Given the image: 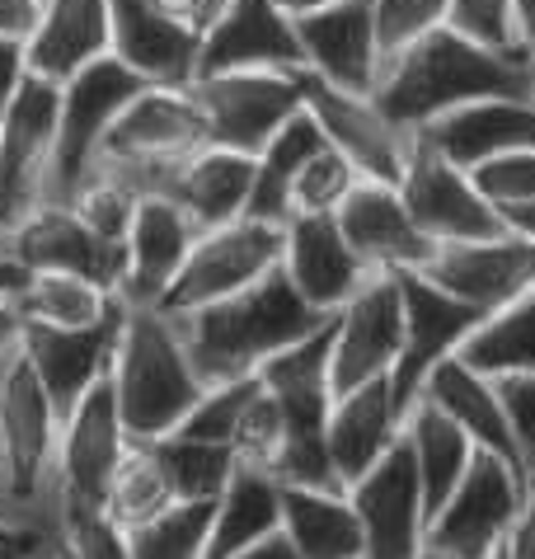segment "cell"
<instances>
[{"label":"cell","mask_w":535,"mask_h":559,"mask_svg":"<svg viewBox=\"0 0 535 559\" xmlns=\"http://www.w3.org/2000/svg\"><path fill=\"white\" fill-rule=\"evenodd\" d=\"M498 95L535 99V67L526 61V52L489 48V43L469 38L451 24H442L437 34L390 61L371 90L385 118H395L404 132H423L451 108Z\"/></svg>","instance_id":"obj_1"},{"label":"cell","mask_w":535,"mask_h":559,"mask_svg":"<svg viewBox=\"0 0 535 559\" xmlns=\"http://www.w3.org/2000/svg\"><path fill=\"white\" fill-rule=\"evenodd\" d=\"M169 320H175L202 385L254 377L273 353L292 348L296 338H306L320 330V324H329V316H320V310L287 283L282 269H273L263 283L235 292L226 301L188 310V316H169Z\"/></svg>","instance_id":"obj_2"},{"label":"cell","mask_w":535,"mask_h":559,"mask_svg":"<svg viewBox=\"0 0 535 559\" xmlns=\"http://www.w3.org/2000/svg\"><path fill=\"white\" fill-rule=\"evenodd\" d=\"M108 381H114L118 414L132 442L169 438L207 391L175 320L155 306H128Z\"/></svg>","instance_id":"obj_3"},{"label":"cell","mask_w":535,"mask_h":559,"mask_svg":"<svg viewBox=\"0 0 535 559\" xmlns=\"http://www.w3.org/2000/svg\"><path fill=\"white\" fill-rule=\"evenodd\" d=\"M202 146H212L207 118L188 85H146L122 108L118 122L108 128L99 160V175L122 179L141 198L169 193V179L179 175L183 160H193Z\"/></svg>","instance_id":"obj_4"},{"label":"cell","mask_w":535,"mask_h":559,"mask_svg":"<svg viewBox=\"0 0 535 559\" xmlns=\"http://www.w3.org/2000/svg\"><path fill=\"white\" fill-rule=\"evenodd\" d=\"M531 489L535 479L512 471L502 456L475 452L465 479L442 503V512L428 522L423 550H442L451 559H494L502 550V540L512 536L516 518L526 512Z\"/></svg>","instance_id":"obj_5"},{"label":"cell","mask_w":535,"mask_h":559,"mask_svg":"<svg viewBox=\"0 0 535 559\" xmlns=\"http://www.w3.org/2000/svg\"><path fill=\"white\" fill-rule=\"evenodd\" d=\"M282 245H287V230L273 222H259V216H240V222L202 230L155 310L188 316V310L216 306L235 297V292L263 283L273 269H282Z\"/></svg>","instance_id":"obj_6"},{"label":"cell","mask_w":535,"mask_h":559,"mask_svg":"<svg viewBox=\"0 0 535 559\" xmlns=\"http://www.w3.org/2000/svg\"><path fill=\"white\" fill-rule=\"evenodd\" d=\"M141 90H146V81L122 67L114 52L90 61L85 71H75L71 81L61 85L57 165H52V193H47V203H71V193L94 175V160H99L108 128H114L118 114Z\"/></svg>","instance_id":"obj_7"},{"label":"cell","mask_w":535,"mask_h":559,"mask_svg":"<svg viewBox=\"0 0 535 559\" xmlns=\"http://www.w3.org/2000/svg\"><path fill=\"white\" fill-rule=\"evenodd\" d=\"M193 99L207 118L212 146L259 155L292 114L306 108L301 71H216L198 75Z\"/></svg>","instance_id":"obj_8"},{"label":"cell","mask_w":535,"mask_h":559,"mask_svg":"<svg viewBox=\"0 0 535 559\" xmlns=\"http://www.w3.org/2000/svg\"><path fill=\"white\" fill-rule=\"evenodd\" d=\"M400 198L414 212V222L428 230L437 245H461V240H494L508 236L498 207L475 189L469 169L447 160L428 136L414 132L404 175H400Z\"/></svg>","instance_id":"obj_9"},{"label":"cell","mask_w":535,"mask_h":559,"mask_svg":"<svg viewBox=\"0 0 535 559\" xmlns=\"http://www.w3.org/2000/svg\"><path fill=\"white\" fill-rule=\"evenodd\" d=\"M395 277L404 297V348L395 357V367H390V395H395L400 414H408L418 405L437 362L461 353V344L479 330L484 316L437 283H428L423 273H395Z\"/></svg>","instance_id":"obj_10"},{"label":"cell","mask_w":535,"mask_h":559,"mask_svg":"<svg viewBox=\"0 0 535 559\" xmlns=\"http://www.w3.org/2000/svg\"><path fill=\"white\" fill-rule=\"evenodd\" d=\"M132 447L128 424L118 414L114 381H94L75 405L61 414L57 432V499L104 508L108 479H114L122 452Z\"/></svg>","instance_id":"obj_11"},{"label":"cell","mask_w":535,"mask_h":559,"mask_svg":"<svg viewBox=\"0 0 535 559\" xmlns=\"http://www.w3.org/2000/svg\"><path fill=\"white\" fill-rule=\"evenodd\" d=\"M57 118H61V85L43 81L28 71L24 85L0 114V142H5V169H10V198H5V230L28 216L52 193V165H57Z\"/></svg>","instance_id":"obj_12"},{"label":"cell","mask_w":535,"mask_h":559,"mask_svg":"<svg viewBox=\"0 0 535 559\" xmlns=\"http://www.w3.org/2000/svg\"><path fill=\"white\" fill-rule=\"evenodd\" d=\"M301 95L310 118L320 122L324 142L338 155H348L353 169L361 179H381V183H400L414 132H404L395 118H385V108L371 95H353L320 81V75L301 71Z\"/></svg>","instance_id":"obj_13"},{"label":"cell","mask_w":535,"mask_h":559,"mask_svg":"<svg viewBox=\"0 0 535 559\" xmlns=\"http://www.w3.org/2000/svg\"><path fill=\"white\" fill-rule=\"evenodd\" d=\"M357 508L367 559H418L428 540V508H423V485L414 447L400 432V442L371 465L367 475L348 489Z\"/></svg>","instance_id":"obj_14"},{"label":"cell","mask_w":535,"mask_h":559,"mask_svg":"<svg viewBox=\"0 0 535 559\" xmlns=\"http://www.w3.org/2000/svg\"><path fill=\"white\" fill-rule=\"evenodd\" d=\"M0 254H10L28 273H75L108 292L122 287V269H128V245L99 240L67 203H38L20 216L0 240Z\"/></svg>","instance_id":"obj_15"},{"label":"cell","mask_w":535,"mask_h":559,"mask_svg":"<svg viewBox=\"0 0 535 559\" xmlns=\"http://www.w3.org/2000/svg\"><path fill=\"white\" fill-rule=\"evenodd\" d=\"M400 348H404L400 277L376 273L371 283L334 316V353H329V381H334V395L390 377Z\"/></svg>","instance_id":"obj_16"},{"label":"cell","mask_w":535,"mask_h":559,"mask_svg":"<svg viewBox=\"0 0 535 559\" xmlns=\"http://www.w3.org/2000/svg\"><path fill=\"white\" fill-rule=\"evenodd\" d=\"M334 216L371 273H423L437 254V240L404 207L400 183L357 179V189L343 198Z\"/></svg>","instance_id":"obj_17"},{"label":"cell","mask_w":535,"mask_h":559,"mask_svg":"<svg viewBox=\"0 0 535 559\" xmlns=\"http://www.w3.org/2000/svg\"><path fill=\"white\" fill-rule=\"evenodd\" d=\"M216 71H306L296 20L277 0H230L198 48V75Z\"/></svg>","instance_id":"obj_18"},{"label":"cell","mask_w":535,"mask_h":559,"mask_svg":"<svg viewBox=\"0 0 535 559\" xmlns=\"http://www.w3.org/2000/svg\"><path fill=\"white\" fill-rule=\"evenodd\" d=\"M423 277L461 297L465 306H475L479 316H494L535 287V245L516 236L437 245Z\"/></svg>","instance_id":"obj_19"},{"label":"cell","mask_w":535,"mask_h":559,"mask_svg":"<svg viewBox=\"0 0 535 559\" xmlns=\"http://www.w3.org/2000/svg\"><path fill=\"white\" fill-rule=\"evenodd\" d=\"M114 57L146 85H193L202 34L165 0H108Z\"/></svg>","instance_id":"obj_20"},{"label":"cell","mask_w":535,"mask_h":559,"mask_svg":"<svg viewBox=\"0 0 535 559\" xmlns=\"http://www.w3.org/2000/svg\"><path fill=\"white\" fill-rule=\"evenodd\" d=\"M282 230H287L282 273L320 316H338L376 277L343 236L338 216H292Z\"/></svg>","instance_id":"obj_21"},{"label":"cell","mask_w":535,"mask_h":559,"mask_svg":"<svg viewBox=\"0 0 535 559\" xmlns=\"http://www.w3.org/2000/svg\"><path fill=\"white\" fill-rule=\"evenodd\" d=\"M306 71L320 81L371 95L381 81V43H376V14L371 0H334L296 20Z\"/></svg>","instance_id":"obj_22"},{"label":"cell","mask_w":535,"mask_h":559,"mask_svg":"<svg viewBox=\"0 0 535 559\" xmlns=\"http://www.w3.org/2000/svg\"><path fill=\"white\" fill-rule=\"evenodd\" d=\"M122 316H128V301H122L114 316H104L99 324H85V330H43V324H24V344H20L24 362L34 367V377L43 381V391L52 400L57 414H67L94 381H104L108 371H114Z\"/></svg>","instance_id":"obj_23"},{"label":"cell","mask_w":535,"mask_h":559,"mask_svg":"<svg viewBox=\"0 0 535 559\" xmlns=\"http://www.w3.org/2000/svg\"><path fill=\"white\" fill-rule=\"evenodd\" d=\"M198 236L202 230L175 198H160V193L141 198L128 230V269H122L118 297L128 306H160Z\"/></svg>","instance_id":"obj_24"},{"label":"cell","mask_w":535,"mask_h":559,"mask_svg":"<svg viewBox=\"0 0 535 559\" xmlns=\"http://www.w3.org/2000/svg\"><path fill=\"white\" fill-rule=\"evenodd\" d=\"M423 136L461 169H475L512 151H535V99L498 95V99L461 104L437 122H428Z\"/></svg>","instance_id":"obj_25"},{"label":"cell","mask_w":535,"mask_h":559,"mask_svg":"<svg viewBox=\"0 0 535 559\" xmlns=\"http://www.w3.org/2000/svg\"><path fill=\"white\" fill-rule=\"evenodd\" d=\"M400 432H404V414L395 405V395H390V377L334 395L324 442H329V461H334L338 485L353 489L400 442Z\"/></svg>","instance_id":"obj_26"},{"label":"cell","mask_w":535,"mask_h":559,"mask_svg":"<svg viewBox=\"0 0 535 559\" xmlns=\"http://www.w3.org/2000/svg\"><path fill=\"white\" fill-rule=\"evenodd\" d=\"M28 71L67 85L75 71L114 52L108 0H43L38 28L28 34Z\"/></svg>","instance_id":"obj_27"},{"label":"cell","mask_w":535,"mask_h":559,"mask_svg":"<svg viewBox=\"0 0 535 559\" xmlns=\"http://www.w3.org/2000/svg\"><path fill=\"white\" fill-rule=\"evenodd\" d=\"M175 203L193 216L198 230H216L226 222L249 216V198H254V155L226 151V146H202L193 160L179 165V175L169 179Z\"/></svg>","instance_id":"obj_28"},{"label":"cell","mask_w":535,"mask_h":559,"mask_svg":"<svg viewBox=\"0 0 535 559\" xmlns=\"http://www.w3.org/2000/svg\"><path fill=\"white\" fill-rule=\"evenodd\" d=\"M423 395H428L442 414H451L479 452L502 456L512 471H522L531 479L522 452H516L512 428H508V414H502V400L494 391V377H479V371L465 367L461 357H447V362H437L428 385H423Z\"/></svg>","instance_id":"obj_29"},{"label":"cell","mask_w":535,"mask_h":559,"mask_svg":"<svg viewBox=\"0 0 535 559\" xmlns=\"http://www.w3.org/2000/svg\"><path fill=\"white\" fill-rule=\"evenodd\" d=\"M282 536L301 559H367V540H361L348 489L282 485Z\"/></svg>","instance_id":"obj_30"},{"label":"cell","mask_w":535,"mask_h":559,"mask_svg":"<svg viewBox=\"0 0 535 559\" xmlns=\"http://www.w3.org/2000/svg\"><path fill=\"white\" fill-rule=\"evenodd\" d=\"M404 438L414 447V465H418V485H423V508L428 522L442 512V503L455 493V485L465 479L469 461L479 447L465 438V428L451 414H442L428 395H418V405L404 414Z\"/></svg>","instance_id":"obj_31"},{"label":"cell","mask_w":535,"mask_h":559,"mask_svg":"<svg viewBox=\"0 0 535 559\" xmlns=\"http://www.w3.org/2000/svg\"><path fill=\"white\" fill-rule=\"evenodd\" d=\"M282 532V485L259 465H235L230 485L212 508L207 559H230Z\"/></svg>","instance_id":"obj_32"},{"label":"cell","mask_w":535,"mask_h":559,"mask_svg":"<svg viewBox=\"0 0 535 559\" xmlns=\"http://www.w3.org/2000/svg\"><path fill=\"white\" fill-rule=\"evenodd\" d=\"M320 146H324V132H320V122L310 118V108H301V114H292L282 122L273 132V142L254 155V198H249V216L287 226L292 222V183Z\"/></svg>","instance_id":"obj_33"},{"label":"cell","mask_w":535,"mask_h":559,"mask_svg":"<svg viewBox=\"0 0 535 559\" xmlns=\"http://www.w3.org/2000/svg\"><path fill=\"white\" fill-rule=\"evenodd\" d=\"M122 306L118 292H108L90 277L75 273H28L24 287L14 292V310L24 324H43V330H85L114 316Z\"/></svg>","instance_id":"obj_34"},{"label":"cell","mask_w":535,"mask_h":559,"mask_svg":"<svg viewBox=\"0 0 535 559\" xmlns=\"http://www.w3.org/2000/svg\"><path fill=\"white\" fill-rule=\"evenodd\" d=\"M465 367L479 377H508V371H535V287L522 292L512 306L479 320V330L461 344Z\"/></svg>","instance_id":"obj_35"},{"label":"cell","mask_w":535,"mask_h":559,"mask_svg":"<svg viewBox=\"0 0 535 559\" xmlns=\"http://www.w3.org/2000/svg\"><path fill=\"white\" fill-rule=\"evenodd\" d=\"M175 499V489H169V475L160 456H155L151 442H132L128 452H122L114 479H108V493H104V512L114 518L118 526H141L151 518H160V512Z\"/></svg>","instance_id":"obj_36"},{"label":"cell","mask_w":535,"mask_h":559,"mask_svg":"<svg viewBox=\"0 0 535 559\" xmlns=\"http://www.w3.org/2000/svg\"><path fill=\"white\" fill-rule=\"evenodd\" d=\"M151 447L165 465L175 499H222L235 465H240V456L226 442H202V438H188V432H169V438Z\"/></svg>","instance_id":"obj_37"},{"label":"cell","mask_w":535,"mask_h":559,"mask_svg":"<svg viewBox=\"0 0 535 559\" xmlns=\"http://www.w3.org/2000/svg\"><path fill=\"white\" fill-rule=\"evenodd\" d=\"M216 499H179L160 518L141 522L128 532L132 559H207Z\"/></svg>","instance_id":"obj_38"},{"label":"cell","mask_w":535,"mask_h":559,"mask_svg":"<svg viewBox=\"0 0 535 559\" xmlns=\"http://www.w3.org/2000/svg\"><path fill=\"white\" fill-rule=\"evenodd\" d=\"M376 43H381V71L404 57L414 43L451 24V0H371Z\"/></svg>","instance_id":"obj_39"},{"label":"cell","mask_w":535,"mask_h":559,"mask_svg":"<svg viewBox=\"0 0 535 559\" xmlns=\"http://www.w3.org/2000/svg\"><path fill=\"white\" fill-rule=\"evenodd\" d=\"M357 179L361 175L353 169L348 155H338L324 142L292 183V216H334L343 207V198L357 189Z\"/></svg>","instance_id":"obj_40"},{"label":"cell","mask_w":535,"mask_h":559,"mask_svg":"<svg viewBox=\"0 0 535 559\" xmlns=\"http://www.w3.org/2000/svg\"><path fill=\"white\" fill-rule=\"evenodd\" d=\"M136 203H141V193L136 189H128L122 179H114V175H94L81 183V189L71 193V212L81 216V222L94 230L99 240H108V245H128V230H132V216H136Z\"/></svg>","instance_id":"obj_41"},{"label":"cell","mask_w":535,"mask_h":559,"mask_svg":"<svg viewBox=\"0 0 535 559\" xmlns=\"http://www.w3.org/2000/svg\"><path fill=\"white\" fill-rule=\"evenodd\" d=\"M57 546L67 559H132L128 526H118L104 508H90V503H61Z\"/></svg>","instance_id":"obj_42"},{"label":"cell","mask_w":535,"mask_h":559,"mask_svg":"<svg viewBox=\"0 0 535 559\" xmlns=\"http://www.w3.org/2000/svg\"><path fill=\"white\" fill-rule=\"evenodd\" d=\"M259 391V377H240V381H222V385H207L202 400L193 405V414L183 418L175 432H188V438H202V442H235V428H240V414L249 405V395ZM235 452V447H230Z\"/></svg>","instance_id":"obj_43"},{"label":"cell","mask_w":535,"mask_h":559,"mask_svg":"<svg viewBox=\"0 0 535 559\" xmlns=\"http://www.w3.org/2000/svg\"><path fill=\"white\" fill-rule=\"evenodd\" d=\"M282 438H287V424H282V409H277V400L263 391V381H259V391L249 395V405L240 414V428H235V456H240V465H259V471L273 475V461L282 452Z\"/></svg>","instance_id":"obj_44"},{"label":"cell","mask_w":535,"mask_h":559,"mask_svg":"<svg viewBox=\"0 0 535 559\" xmlns=\"http://www.w3.org/2000/svg\"><path fill=\"white\" fill-rule=\"evenodd\" d=\"M469 179L494 207L526 203V198H535V151H512L498 155V160H484L469 169Z\"/></svg>","instance_id":"obj_45"},{"label":"cell","mask_w":535,"mask_h":559,"mask_svg":"<svg viewBox=\"0 0 535 559\" xmlns=\"http://www.w3.org/2000/svg\"><path fill=\"white\" fill-rule=\"evenodd\" d=\"M451 28L516 52V0H451Z\"/></svg>","instance_id":"obj_46"},{"label":"cell","mask_w":535,"mask_h":559,"mask_svg":"<svg viewBox=\"0 0 535 559\" xmlns=\"http://www.w3.org/2000/svg\"><path fill=\"white\" fill-rule=\"evenodd\" d=\"M494 391L502 400V414H508L516 452H522L526 471L535 479V371H508V377H494Z\"/></svg>","instance_id":"obj_47"},{"label":"cell","mask_w":535,"mask_h":559,"mask_svg":"<svg viewBox=\"0 0 535 559\" xmlns=\"http://www.w3.org/2000/svg\"><path fill=\"white\" fill-rule=\"evenodd\" d=\"M24 75H28V48L20 38H0V114L14 99V90L24 85Z\"/></svg>","instance_id":"obj_48"},{"label":"cell","mask_w":535,"mask_h":559,"mask_svg":"<svg viewBox=\"0 0 535 559\" xmlns=\"http://www.w3.org/2000/svg\"><path fill=\"white\" fill-rule=\"evenodd\" d=\"M43 0H0V38H20L28 43V34L38 28Z\"/></svg>","instance_id":"obj_49"},{"label":"cell","mask_w":535,"mask_h":559,"mask_svg":"<svg viewBox=\"0 0 535 559\" xmlns=\"http://www.w3.org/2000/svg\"><path fill=\"white\" fill-rule=\"evenodd\" d=\"M502 559H535V489H531L526 512L512 526V536L502 540Z\"/></svg>","instance_id":"obj_50"},{"label":"cell","mask_w":535,"mask_h":559,"mask_svg":"<svg viewBox=\"0 0 535 559\" xmlns=\"http://www.w3.org/2000/svg\"><path fill=\"white\" fill-rule=\"evenodd\" d=\"M498 216H502V226H508V236L531 240V245H535V198H526V203H508V207H498Z\"/></svg>","instance_id":"obj_51"},{"label":"cell","mask_w":535,"mask_h":559,"mask_svg":"<svg viewBox=\"0 0 535 559\" xmlns=\"http://www.w3.org/2000/svg\"><path fill=\"white\" fill-rule=\"evenodd\" d=\"M20 344H24V320H20V310H14L10 292H0V353H14Z\"/></svg>","instance_id":"obj_52"},{"label":"cell","mask_w":535,"mask_h":559,"mask_svg":"<svg viewBox=\"0 0 535 559\" xmlns=\"http://www.w3.org/2000/svg\"><path fill=\"white\" fill-rule=\"evenodd\" d=\"M43 540L52 536H34V532H14V526L0 522V559H24L34 546H43Z\"/></svg>","instance_id":"obj_53"},{"label":"cell","mask_w":535,"mask_h":559,"mask_svg":"<svg viewBox=\"0 0 535 559\" xmlns=\"http://www.w3.org/2000/svg\"><path fill=\"white\" fill-rule=\"evenodd\" d=\"M516 48L535 67V0H516Z\"/></svg>","instance_id":"obj_54"},{"label":"cell","mask_w":535,"mask_h":559,"mask_svg":"<svg viewBox=\"0 0 535 559\" xmlns=\"http://www.w3.org/2000/svg\"><path fill=\"white\" fill-rule=\"evenodd\" d=\"M230 559H301L296 555V546L287 536H268V540H259V546H249V550H240V555H230Z\"/></svg>","instance_id":"obj_55"},{"label":"cell","mask_w":535,"mask_h":559,"mask_svg":"<svg viewBox=\"0 0 535 559\" xmlns=\"http://www.w3.org/2000/svg\"><path fill=\"white\" fill-rule=\"evenodd\" d=\"M24 277H28V269H20V263H14L10 254H0V292H20L24 287Z\"/></svg>","instance_id":"obj_56"},{"label":"cell","mask_w":535,"mask_h":559,"mask_svg":"<svg viewBox=\"0 0 535 559\" xmlns=\"http://www.w3.org/2000/svg\"><path fill=\"white\" fill-rule=\"evenodd\" d=\"M282 10L292 14V20H301V14H310V10H320V5H334V0H277Z\"/></svg>","instance_id":"obj_57"},{"label":"cell","mask_w":535,"mask_h":559,"mask_svg":"<svg viewBox=\"0 0 535 559\" xmlns=\"http://www.w3.org/2000/svg\"><path fill=\"white\" fill-rule=\"evenodd\" d=\"M5 198H10V169H5V142H0V226H5Z\"/></svg>","instance_id":"obj_58"},{"label":"cell","mask_w":535,"mask_h":559,"mask_svg":"<svg viewBox=\"0 0 535 559\" xmlns=\"http://www.w3.org/2000/svg\"><path fill=\"white\" fill-rule=\"evenodd\" d=\"M57 555H61V546H57V536H52V540H43V546L28 550L24 559H57Z\"/></svg>","instance_id":"obj_59"},{"label":"cell","mask_w":535,"mask_h":559,"mask_svg":"<svg viewBox=\"0 0 535 559\" xmlns=\"http://www.w3.org/2000/svg\"><path fill=\"white\" fill-rule=\"evenodd\" d=\"M0 522H5V465H0ZM10 526V522H5ZM14 532H20V526H14Z\"/></svg>","instance_id":"obj_60"},{"label":"cell","mask_w":535,"mask_h":559,"mask_svg":"<svg viewBox=\"0 0 535 559\" xmlns=\"http://www.w3.org/2000/svg\"><path fill=\"white\" fill-rule=\"evenodd\" d=\"M418 559H451V555H442V550H423Z\"/></svg>","instance_id":"obj_61"},{"label":"cell","mask_w":535,"mask_h":559,"mask_svg":"<svg viewBox=\"0 0 535 559\" xmlns=\"http://www.w3.org/2000/svg\"><path fill=\"white\" fill-rule=\"evenodd\" d=\"M57 559H67V555H57Z\"/></svg>","instance_id":"obj_62"}]
</instances>
